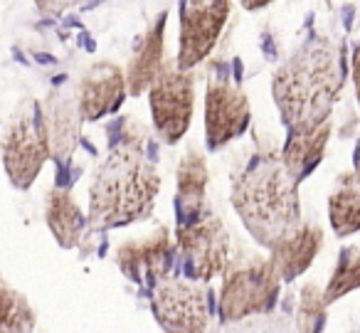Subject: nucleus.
Wrapping results in <instances>:
<instances>
[{"label": "nucleus", "instance_id": "0eeeda50", "mask_svg": "<svg viewBox=\"0 0 360 333\" xmlns=\"http://www.w3.org/2000/svg\"><path fill=\"white\" fill-rule=\"evenodd\" d=\"M150 311L165 333H205L212 316V291L205 282L165 277L148 294Z\"/></svg>", "mask_w": 360, "mask_h": 333}, {"label": "nucleus", "instance_id": "c85d7f7f", "mask_svg": "<svg viewBox=\"0 0 360 333\" xmlns=\"http://www.w3.org/2000/svg\"><path fill=\"white\" fill-rule=\"evenodd\" d=\"M326 3H330V0H326Z\"/></svg>", "mask_w": 360, "mask_h": 333}, {"label": "nucleus", "instance_id": "f257e3e1", "mask_svg": "<svg viewBox=\"0 0 360 333\" xmlns=\"http://www.w3.org/2000/svg\"><path fill=\"white\" fill-rule=\"evenodd\" d=\"M146 144L148 129L131 119L121 121L119 136L111 139L109 153L89 185L86 225L91 230L126 227L153 215L160 173Z\"/></svg>", "mask_w": 360, "mask_h": 333}, {"label": "nucleus", "instance_id": "7ed1b4c3", "mask_svg": "<svg viewBox=\"0 0 360 333\" xmlns=\"http://www.w3.org/2000/svg\"><path fill=\"white\" fill-rule=\"evenodd\" d=\"M232 208L257 244L271 249L301 222L299 183L274 146H259L232 175Z\"/></svg>", "mask_w": 360, "mask_h": 333}, {"label": "nucleus", "instance_id": "9d476101", "mask_svg": "<svg viewBox=\"0 0 360 333\" xmlns=\"http://www.w3.org/2000/svg\"><path fill=\"white\" fill-rule=\"evenodd\" d=\"M175 262V242L173 234L165 225H158L148 237L126 239L116 247V264L121 274L146 294L165 277H170V269Z\"/></svg>", "mask_w": 360, "mask_h": 333}, {"label": "nucleus", "instance_id": "1a4fd4ad", "mask_svg": "<svg viewBox=\"0 0 360 333\" xmlns=\"http://www.w3.org/2000/svg\"><path fill=\"white\" fill-rule=\"evenodd\" d=\"M230 11L232 0H183L175 70L191 72L215 50Z\"/></svg>", "mask_w": 360, "mask_h": 333}, {"label": "nucleus", "instance_id": "a211bd4d", "mask_svg": "<svg viewBox=\"0 0 360 333\" xmlns=\"http://www.w3.org/2000/svg\"><path fill=\"white\" fill-rule=\"evenodd\" d=\"M45 222L62 249H75L86 230V215L70 190L55 188L45 198Z\"/></svg>", "mask_w": 360, "mask_h": 333}, {"label": "nucleus", "instance_id": "9b49d317", "mask_svg": "<svg viewBox=\"0 0 360 333\" xmlns=\"http://www.w3.org/2000/svg\"><path fill=\"white\" fill-rule=\"evenodd\" d=\"M252 124V106L245 89L227 80L210 77L205 92V141L210 151H220L245 136Z\"/></svg>", "mask_w": 360, "mask_h": 333}, {"label": "nucleus", "instance_id": "a878e982", "mask_svg": "<svg viewBox=\"0 0 360 333\" xmlns=\"http://www.w3.org/2000/svg\"><path fill=\"white\" fill-rule=\"evenodd\" d=\"M240 3L245 11H259V8L269 6V3H274V0H240Z\"/></svg>", "mask_w": 360, "mask_h": 333}, {"label": "nucleus", "instance_id": "f3484780", "mask_svg": "<svg viewBox=\"0 0 360 333\" xmlns=\"http://www.w3.org/2000/svg\"><path fill=\"white\" fill-rule=\"evenodd\" d=\"M328 139H330V121H323L316 129L294 131V134L286 136V144L279 151V158L284 163V168L289 170V175L299 185L319 168V163L323 161Z\"/></svg>", "mask_w": 360, "mask_h": 333}, {"label": "nucleus", "instance_id": "393cba45", "mask_svg": "<svg viewBox=\"0 0 360 333\" xmlns=\"http://www.w3.org/2000/svg\"><path fill=\"white\" fill-rule=\"evenodd\" d=\"M350 77H353L355 96H358V106H360V45L355 47L353 57H350Z\"/></svg>", "mask_w": 360, "mask_h": 333}, {"label": "nucleus", "instance_id": "cd10ccee", "mask_svg": "<svg viewBox=\"0 0 360 333\" xmlns=\"http://www.w3.org/2000/svg\"><path fill=\"white\" fill-rule=\"evenodd\" d=\"M353 333H360V326H358V328H355V331H353Z\"/></svg>", "mask_w": 360, "mask_h": 333}, {"label": "nucleus", "instance_id": "39448f33", "mask_svg": "<svg viewBox=\"0 0 360 333\" xmlns=\"http://www.w3.org/2000/svg\"><path fill=\"white\" fill-rule=\"evenodd\" d=\"M0 156L8 180L18 190H30L50 158V139L37 99H22L18 104L0 141Z\"/></svg>", "mask_w": 360, "mask_h": 333}, {"label": "nucleus", "instance_id": "bb28decb", "mask_svg": "<svg viewBox=\"0 0 360 333\" xmlns=\"http://www.w3.org/2000/svg\"><path fill=\"white\" fill-rule=\"evenodd\" d=\"M353 170L360 175V139H358V144H355V151H353Z\"/></svg>", "mask_w": 360, "mask_h": 333}, {"label": "nucleus", "instance_id": "4be33fe9", "mask_svg": "<svg viewBox=\"0 0 360 333\" xmlns=\"http://www.w3.org/2000/svg\"><path fill=\"white\" fill-rule=\"evenodd\" d=\"M328 321V303L323 299V289L316 284H304L299 291V308H296L294 331L296 333H323Z\"/></svg>", "mask_w": 360, "mask_h": 333}, {"label": "nucleus", "instance_id": "f8f14e48", "mask_svg": "<svg viewBox=\"0 0 360 333\" xmlns=\"http://www.w3.org/2000/svg\"><path fill=\"white\" fill-rule=\"evenodd\" d=\"M124 70L114 62H96L86 70L77 87V106L82 121H99L121 109L126 99Z\"/></svg>", "mask_w": 360, "mask_h": 333}, {"label": "nucleus", "instance_id": "412c9836", "mask_svg": "<svg viewBox=\"0 0 360 333\" xmlns=\"http://www.w3.org/2000/svg\"><path fill=\"white\" fill-rule=\"evenodd\" d=\"M355 289H360V247L358 244H350V247L340 249L338 262H335L328 284L323 289V299L330 306V303L348 296Z\"/></svg>", "mask_w": 360, "mask_h": 333}, {"label": "nucleus", "instance_id": "423d86ee", "mask_svg": "<svg viewBox=\"0 0 360 333\" xmlns=\"http://www.w3.org/2000/svg\"><path fill=\"white\" fill-rule=\"evenodd\" d=\"M175 252L180 254L188 279L207 284L217 274H225V269L230 267V232L225 222L205 208L198 218L178 225Z\"/></svg>", "mask_w": 360, "mask_h": 333}, {"label": "nucleus", "instance_id": "6ab92c4d", "mask_svg": "<svg viewBox=\"0 0 360 333\" xmlns=\"http://www.w3.org/2000/svg\"><path fill=\"white\" fill-rule=\"evenodd\" d=\"M328 220L338 237L360 232V175L340 173L328 195Z\"/></svg>", "mask_w": 360, "mask_h": 333}, {"label": "nucleus", "instance_id": "4468645a", "mask_svg": "<svg viewBox=\"0 0 360 333\" xmlns=\"http://www.w3.org/2000/svg\"><path fill=\"white\" fill-rule=\"evenodd\" d=\"M165 23H168V13H160L148 30L141 35L139 45L134 50L129 67H126V92L131 96H141L155 77L163 72L165 62Z\"/></svg>", "mask_w": 360, "mask_h": 333}, {"label": "nucleus", "instance_id": "20e7f679", "mask_svg": "<svg viewBox=\"0 0 360 333\" xmlns=\"http://www.w3.org/2000/svg\"><path fill=\"white\" fill-rule=\"evenodd\" d=\"M220 321L237 323L252 316L271 313L279 301L281 279L269 257L237 254L222 274Z\"/></svg>", "mask_w": 360, "mask_h": 333}, {"label": "nucleus", "instance_id": "aec40b11", "mask_svg": "<svg viewBox=\"0 0 360 333\" xmlns=\"http://www.w3.org/2000/svg\"><path fill=\"white\" fill-rule=\"evenodd\" d=\"M37 313L0 274V333H35Z\"/></svg>", "mask_w": 360, "mask_h": 333}, {"label": "nucleus", "instance_id": "f03ea898", "mask_svg": "<svg viewBox=\"0 0 360 333\" xmlns=\"http://www.w3.org/2000/svg\"><path fill=\"white\" fill-rule=\"evenodd\" d=\"M345 87V45L323 37L306 40L271 80V96L289 134L330 121V111Z\"/></svg>", "mask_w": 360, "mask_h": 333}, {"label": "nucleus", "instance_id": "b1692460", "mask_svg": "<svg viewBox=\"0 0 360 333\" xmlns=\"http://www.w3.org/2000/svg\"><path fill=\"white\" fill-rule=\"evenodd\" d=\"M79 3H84V0H35L37 11L45 18H60L62 13L79 6Z\"/></svg>", "mask_w": 360, "mask_h": 333}, {"label": "nucleus", "instance_id": "2eb2a0df", "mask_svg": "<svg viewBox=\"0 0 360 333\" xmlns=\"http://www.w3.org/2000/svg\"><path fill=\"white\" fill-rule=\"evenodd\" d=\"M321 247H323V230L314 222H301L294 232L281 237L269 249V259L281 282L291 284L314 264Z\"/></svg>", "mask_w": 360, "mask_h": 333}, {"label": "nucleus", "instance_id": "dca6fc26", "mask_svg": "<svg viewBox=\"0 0 360 333\" xmlns=\"http://www.w3.org/2000/svg\"><path fill=\"white\" fill-rule=\"evenodd\" d=\"M207 161L205 153L198 149H191L178 163L175 173V215L178 225L198 218L205 210V195H207Z\"/></svg>", "mask_w": 360, "mask_h": 333}, {"label": "nucleus", "instance_id": "5701e85b", "mask_svg": "<svg viewBox=\"0 0 360 333\" xmlns=\"http://www.w3.org/2000/svg\"><path fill=\"white\" fill-rule=\"evenodd\" d=\"M220 333H296L289 313H264L237 323H222Z\"/></svg>", "mask_w": 360, "mask_h": 333}, {"label": "nucleus", "instance_id": "6e6552de", "mask_svg": "<svg viewBox=\"0 0 360 333\" xmlns=\"http://www.w3.org/2000/svg\"><path fill=\"white\" fill-rule=\"evenodd\" d=\"M148 104L153 126L168 146L178 144L188 134L195 109V77L175 67H163L148 87Z\"/></svg>", "mask_w": 360, "mask_h": 333}, {"label": "nucleus", "instance_id": "ddd939ff", "mask_svg": "<svg viewBox=\"0 0 360 333\" xmlns=\"http://www.w3.org/2000/svg\"><path fill=\"white\" fill-rule=\"evenodd\" d=\"M42 104L47 139H50V158H55L57 168L70 165L82 136V114L77 106V96L65 89H55Z\"/></svg>", "mask_w": 360, "mask_h": 333}]
</instances>
